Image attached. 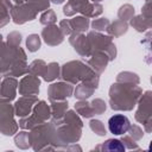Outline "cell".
<instances>
[{
    "instance_id": "1",
    "label": "cell",
    "mask_w": 152,
    "mask_h": 152,
    "mask_svg": "<svg viewBox=\"0 0 152 152\" xmlns=\"http://www.w3.org/2000/svg\"><path fill=\"white\" fill-rule=\"evenodd\" d=\"M129 127H131V122H129L128 118L122 114H115L112 118H109V120H108V128H109L110 133H113L115 135L126 133L129 129Z\"/></svg>"
},
{
    "instance_id": "2",
    "label": "cell",
    "mask_w": 152,
    "mask_h": 152,
    "mask_svg": "<svg viewBox=\"0 0 152 152\" xmlns=\"http://www.w3.org/2000/svg\"><path fill=\"white\" fill-rule=\"evenodd\" d=\"M103 148H104V150H109V151H112V150L125 151V147L121 145V142H120L119 140H113V139L107 140V141L104 142V145H103Z\"/></svg>"
}]
</instances>
